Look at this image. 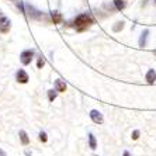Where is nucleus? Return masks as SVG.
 Wrapping results in <instances>:
<instances>
[{"label": "nucleus", "instance_id": "2eb2a0df", "mask_svg": "<svg viewBox=\"0 0 156 156\" xmlns=\"http://www.w3.org/2000/svg\"><path fill=\"white\" fill-rule=\"evenodd\" d=\"M124 28V21H118L117 23V26H114V31H115V33H118V31H120V30H122Z\"/></svg>", "mask_w": 156, "mask_h": 156}, {"label": "nucleus", "instance_id": "f257e3e1", "mask_svg": "<svg viewBox=\"0 0 156 156\" xmlns=\"http://www.w3.org/2000/svg\"><path fill=\"white\" fill-rule=\"evenodd\" d=\"M93 18H91L90 14H87V13H82V14L76 16L75 17V20H73V27L76 28V31H79V33H83V31H86L89 27L93 24Z\"/></svg>", "mask_w": 156, "mask_h": 156}, {"label": "nucleus", "instance_id": "412c9836", "mask_svg": "<svg viewBox=\"0 0 156 156\" xmlns=\"http://www.w3.org/2000/svg\"><path fill=\"white\" fill-rule=\"evenodd\" d=\"M155 4H156V0H155Z\"/></svg>", "mask_w": 156, "mask_h": 156}, {"label": "nucleus", "instance_id": "6ab92c4d", "mask_svg": "<svg viewBox=\"0 0 156 156\" xmlns=\"http://www.w3.org/2000/svg\"><path fill=\"white\" fill-rule=\"evenodd\" d=\"M0 156H6V153H4V151H2V149H0Z\"/></svg>", "mask_w": 156, "mask_h": 156}, {"label": "nucleus", "instance_id": "7ed1b4c3", "mask_svg": "<svg viewBox=\"0 0 156 156\" xmlns=\"http://www.w3.org/2000/svg\"><path fill=\"white\" fill-rule=\"evenodd\" d=\"M33 59H34V49H26V51H23L20 54V61H21V63L24 66L30 65L33 62Z\"/></svg>", "mask_w": 156, "mask_h": 156}, {"label": "nucleus", "instance_id": "423d86ee", "mask_svg": "<svg viewBox=\"0 0 156 156\" xmlns=\"http://www.w3.org/2000/svg\"><path fill=\"white\" fill-rule=\"evenodd\" d=\"M16 79H17V82L18 83H27L30 80V77H28V73L26 72L24 69H20V70H17V73H16Z\"/></svg>", "mask_w": 156, "mask_h": 156}, {"label": "nucleus", "instance_id": "4468645a", "mask_svg": "<svg viewBox=\"0 0 156 156\" xmlns=\"http://www.w3.org/2000/svg\"><path fill=\"white\" fill-rule=\"evenodd\" d=\"M56 94H58V90H56V89L48 90V98H49V101H54L55 98H56Z\"/></svg>", "mask_w": 156, "mask_h": 156}, {"label": "nucleus", "instance_id": "aec40b11", "mask_svg": "<svg viewBox=\"0 0 156 156\" xmlns=\"http://www.w3.org/2000/svg\"><path fill=\"white\" fill-rule=\"evenodd\" d=\"M124 156H131V155H129V152H128V151H125V152H124Z\"/></svg>", "mask_w": 156, "mask_h": 156}, {"label": "nucleus", "instance_id": "9b49d317", "mask_svg": "<svg viewBox=\"0 0 156 156\" xmlns=\"http://www.w3.org/2000/svg\"><path fill=\"white\" fill-rule=\"evenodd\" d=\"M149 35V30H145L144 33L141 34V38H139V47H145L146 45V38Z\"/></svg>", "mask_w": 156, "mask_h": 156}, {"label": "nucleus", "instance_id": "f03ea898", "mask_svg": "<svg viewBox=\"0 0 156 156\" xmlns=\"http://www.w3.org/2000/svg\"><path fill=\"white\" fill-rule=\"evenodd\" d=\"M11 30V21L7 16H4L0 11V33L2 34H9V31Z\"/></svg>", "mask_w": 156, "mask_h": 156}, {"label": "nucleus", "instance_id": "f8f14e48", "mask_svg": "<svg viewBox=\"0 0 156 156\" xmlns=\"http://www.w3.org/2000/svg\"><path fill=\"white\" fill-rule=\"evenodd\" d=\"M114 6H115V9L118 11H121V10H124V9H125L127 3H125L124 0H114Z\"/></svg>", "mask_w": 156, "mask_h": 156}, {"label": "nucleus", "instance_id": "1a4fd4ad", "mask_svg": "<svg viewBox=\"0 0 156 156\" xmlns=\"http://www.w3.org/2000/svg\"><path fill=\"white\" fill-rule=\"evenodd\" d=\"M55 89L58 90V93H63V91H66V83L61 79H56L55 80Z\"/></svg>", "mask_w": 156, "mask_h": 156}, {"label": "nucleus", "instance_id": "dca6fc26", "mask_svg": "<svg viewBox=\"0 0 156 156\" xmlns=\"http://www.w3.org/2000/svg\"><path fill=\"white\" fill-rule=\"evenodd\" d=\"M44 65H45V61H44L42 56H40V58H38V62H37V68H38V69H42Z\"/></svg>", "mask_w": 156, "mask_h": 156}, {"label": "nucleus", "instance_id": "f3484780", "mask_svg": "<svg viewBox=\"0 0 156 156\" xmlns=\"http://www.w3.org/2000/svg\"><path fill=\"white\" fill-rule=\"evenodd\" d=\"M40 141H41V142H47V141H48L47 132H44V131H41V132H40Z\"/></svg>", "mask_w": 156, "mask_h": 156}, {"label": "nucleus", "instance_id": "6e6552de", "mask_svg": "<svg viewBox=\"0 0 156 156\" xmlns=\"http://www.w3.org/2000/svg\"><path fill=\"white\" fill-rule=\"evenodd\" d=\"M51 18L52 21H54V24H61L62 21H63V17H62V14L59 13V11H51Z\"/></svg>", "mask_w": 156, "mask_h": 156}, {"label": "nucleus", "instance_id": "39448f33", "mask_svg": "<svg viewBox=\"0 0 156 156\" xmlns=\"http://www.w3.org/2000/svg\"><path fill=\"white\" fill-rule=\"evenodd\" d=\"M26 9H27V11H28V14H30V17H31V18H35V20H42V18H44L42 13H41V11H37L33 6L26 4Z\"/></svg>", "mask_w": 156, "mask_h": 156}, {"label": "nucleus", "instance_id": "ddd939ff", "mask_svg": "<svg viewBox=\"0 0 156 156\" xmlns=\"http://www.w3.org/2000/svg\"><path fill=\"white\" fill-rule=\"evenodd\" d=\"M89 146H90L91 149L97 148V141H96V136L93 134H89Z\"/></svg>", "mask_w": 156, "mask_h": 156}, {"label": "nucleus", "instance_id": "0eeeda50", "mask_svg": "<svg viewBox=\"0 0 156 156\" xmlns=\"http://www.w3.org/2000/svg\"><path fill=\"white\" fill-rule=\"evenodd\" d=\"M145 79H146V82H148L149 84H155V82H156V72H155V69H149L148 72H146Z\"/></svg>", "mask_w": 156, "mask_h": 156}, {"label": "nucleus", "instance_id": "20e7f679", "mask_svg": "<svg viewBox=\"0 0 156 156\" xmlns=\"http://www.w3.org/2000/svg\"><path fill=\"white\" fill-rule=\"evenodd\" d=\"M90 118L91 121L94 124H98V125H101L104 122V118H103V114L98 111V110H91L90 111Z\"/></svg>", "mask_w": 156, "mask_h": 156}, {"label": "nucleus", "instance_id": "a211bd4d", "mask_svg": "<svg viewBox=\"0 0 156 156\" xmlns=\"http://www.w3.org/2000/svg\"><path fill=\"white\" fill-rule=\"evenodd\" d=\"M139 134H141V132H139L138 129H135L134 132H132V139H138L139 138Z\"/></svg>", "mask_w": 156, "mask_h": 156}, {"label": "nucleus", "instance_id": "9d476101", "mask_svg": "<svg viewBox=\"0 0 156 156\" xmlns=\"http://www.w3.org/2000/svg\"><path fill=\"white\" fill-rule=\"evenodd\" d=\"M18 135H20V141H21L23 145H28V144H30V138H28V135H27L26 131L21 129Z\"/></svg>", "mask_w": 156, "mask_h": 156}]
</instances>
